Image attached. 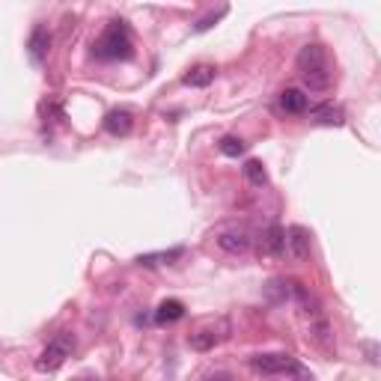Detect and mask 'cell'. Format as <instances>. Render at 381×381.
<instances>
[{
	"mask_svg": "<svg viewBox=\"0 0 381 381\" xmlns=\"http://www.w3.org/2000/svg\"><path fill=\"white\" fill-rule=\"evenodd\" d=\"M93 54L96 60H105V63H116V60H129L134 54V39H131V30L125 21H111L102 30V36L96 39L93 45Z\"/></svg>",
	"mask_w": 381,
	"mask_h": 381,
	"instance_id": "2",
	"label": "cell"
},
{
	"mask_svg": "<svg viewBox=\"0 0 381 381\" xmlns=\"http://www.w3.org/2000/svg\"><path fill=\"white\" fill-rule=\"evenodd\" d=\"M27 48H30V60L33 63H45V57H48V48H51V33L45 30V27H36V30L30 33Z\"/></svg>",
	"mask_w": 381,
	"mask_h": 381,
	"instance_id": "10",
	"label": "cell"
},
{
	"mask_svg": "<svg viewBox=\"0 0 381 381\" xmlns=\"http://www.w3.org/2000/svg\"><path fill=\"white\" fill-rule=\"evenodd\" d=\"M182 316H185V304L179 301V298H167V301L158 304L155 322H158V325H170V322H179Z\"/></svg>",
	"mask_w": 381,
	"mask_h": 381,
	"instance_id": "11",
	"label": "cell"
},
{
	"mask_svg": "<svg viewBox=\"0 0 381 381\" xmlns=\"http://www.w3.org/2000/svg\"><path fill=\"white\" fill-rule=\"evenodd\" d=\"M265 292H268L271 301L280 304V301H286V298H289V283H286V280H271Z\"/></svg>",
	"mask_w": 381,
	"mask_h": 381,
	"instance_id": "18",
	"label": "cell"
},
{
	"mask_svg": "<svg viewBox=\"0 0 381 381\" xmlns=\"http://www.w3.org/2000/svg\"><path fill=\"white\" fill-rule=\"evenodd\" d=\"M72 349H75V337H72V334H57V337L45 346L39 360H36V369H39V373H57V369L66 364V358H72Z\"/></svg>",
	"mask_w": 381,
	"mask_h": 381,
	"instance_id": "4",
	"label": "cell"
},
{
	"mask_svg": "<svg viewBox=\"0 0 381 381\" xmlns=\"http://www.w3.org/2000/svg\"><path fill=\"white\" fill-rule=\"evenodd\" d=\"M224 15H226V9H221V12H215V15H206V18H199V21L194 24V30H197V33H206V30H212V27H215L217 21H221Z\"/></svg>",
	"mask_w": 381,
	"mask_h": 381,
	"instance_id": "19",
	"label": "cell"
},
{
	"mask_svg": "<svg viewBox=\"0 0 381 381\" xmlns=\"http://www.w3.org/2000/svg\"><path fill=\"white\" fill-rule=\"evenodd\" d=\"M241 173H244V179H248V182H250V185H257V188H262V185H268V173H265V167H262V161H257V158L244 161Z\"/></svg>",
	"mask_w": 381,
	"mask_h": 381,
	"instance_id": "15",
	"label": "cell"
},
{
	"mask_svg": "<svg viewBox=\"0 0 381 381\" xmlns=\"http://www.w3.org/2000/svg\"><path fill=\"white\" fill-rule=\"evenodd\" d=\"M224 337H226V334H217V328L212 325V328H203V331L190 334L188 342H190V349H197V351H212Z\"/></svg>",
	"mask_w": 381,
	"mask_h": 381,
	"instance_id": "12",
	"label": "cell"
},
{
	"mask_svg": "<svg viewBox=\"0 0 381 381\" xmlns=\"http://www.w3.org/2000/svg\"><path fill=\"white\" fill-rule=\"evenodd\" d=\"M295 66H298V75L307 84L310 93H325L331 89L334 84V69H331V57L325 51V45L319 42H307L295 57Z\"/></svg>",
	"mask_w": 381,
	"mask_h": 381,
	"instance_id": "1",
	"label": "cell"
},
{
	"mask_svg": "<svg viewBox=\"0 0 381 381\" xmlns=\"http://www.w3.org/2000/svg\"><path fill=\"white\" fill-rule=\"evenodd\" d=\"M182 248H173V250H167V253H146V257H138V265H170L173 259L182 257Z\"/></svg>",
	"mask_w": 381,
	"mask_h": 381,
	"instance_id": "16",
	"label": "cell"
},
{
	"mask_svg": "<svg viewBox=\"0 0 381 381\" xmlns=\"http://www.w3.org/2000/svg\"><path fill=\"white\" fill-rule=\"evenodd\" d=\"M262 248H265L271 257H286V230L280 224H271L265 235H262Z\"/></svg>",
	"mask_w": 381,
	"mask_h": 381,
	"instance_id": "8",
	"label": "cell"
},
{
	"mask_svg": "<svg viewBox=\"0 0 381 381\" xmlns=\"http://www.w3.org/2000/svg\"><path fill=\"white\" fill-rule=\"evenodd\" d=\"M248 367L259 375H307V369L298 364V358L286 351H265V355H253Z\"/></svg>",
	"mask_w": 381,
	"mask_h": 381,
	"instance_id": "3",
	"label": "cell"
},
{
	"mask_svg": "<svg viewBox=\"0 0 381 381\" xmlns=\"http://www.w3.org/2000/svg\"><path fill=\"white\" fill-rule=\"evenodd\" d=\"M134 125V116L129 111H111L105 116V131L113 134V138H125Z\"/></svg>",
	"mask_w": 381,
	"mask_h": 381,
	"instance_id": "9",
	"label": "cell"
},
{
	"mask_svg": "<svg viewBox=\"0 0 381 381\" xmlns=\"http://www.w3.org/2000/svg\"><path fill=\"white\" fill-rule=\"evenodd\" d=\"M217 149H221V155H226V158H239V155H244V140L235 138V134H226V138H221V143H217Z\"/></svg>",
	"mask_w": 381,
	"mask_h": 381,
	"instance_id": "17",
	"label": "cell"
},
{
	"mask_svg": "<svg viewBox=\"0 0 381 381\" xmlns=\"http://www.w3.org/2000/svg\"><path fill=\"white\" fill-rule=\"evenodd\" d=\"M310 111V120L316 125H342L346 120H342V111L334 105H319V107H307Z\"/></svg>",
	"mask_w": 381,
	"mask_h": 381,
	"instance_id": "14",
	"label": "cell"
},
{
	"mask_svg": "<svg viewBox=\"0 0 381 381\" xmlns=\"http://www.w3.org/2000/svg\"><path fill=\"white\" fill-rule=\"evenodd\" d=\"M307 107H310V96H307L304 89L289 87V89L280 93V111H283V113L301 116V113H307Z\"/></svg>",
	"mask_w": 381,
	"mask_h": 381,
	"instance_id": "6",
	"label": "cell"
},
{
	"mask_svg": "<svg viewBox=\"0 0 381 381\" xmlns=\"http://www.w3.org/2000/svg\"><path fill=\"white\" fill-rule=\"evenodd\" d=\"M217 244H221V250H226V253H244L250 248V235H248V230H239V226H232V230H224L221 235H217Z\"/></svg>",
	"mask_w": 381,
	"mask_h": 381,
	"instance_id": "7",
	"label": "cell"
},
{
	"mask_svg": "<svg viewBox=\"0 0 381 381\" xmlns=\"http://www.w3.org/2000/svg\"><path fill=\"white\" fill-rule=\"evenodd\" d=\"M310 230H304V226H289L286 230V253L295 259H307L310 257Z\"/></svg>",
	"mask_w": 381,
	"mask_h": 381,
	"instance_id": "5",
	"label": "cell"
},
{
	"mask_svg": "<svg viewBox=\"0 0 381 381\" xmlns=\"http://www.w3.org/2000/svg\"><path fill=\"white\" fill-rule=\"evenodd\" d=\"M215 66H208V63H199V66H194V69H188L185 75H182V84H188V87H208L215 80Z\"/></svg>",
	"mask_w": 381,
	"mask_h": 381,
	"instance_id": "13",
	"label": "cell"
}]
</instances>
